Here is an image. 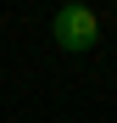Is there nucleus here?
I'll list each match as a JSON object with an SVG mask.
<instances>
[{
	"mask_svg": "<svg viewBox=\"0 0 117 123\" xmlns=\"http://www.w3.org/2000/svg\"><path fill=\"white\" fill-rule=\"evenodd\" d=\"M50 34H56V50H89L95 39H100V17H95L89 6H56L50 17Z\"/></svg>",
	"mask_w": 117,
	"mask_h": 123,
	"instance_id": "1",
	"label": "nucleus"
}]
</instances>
